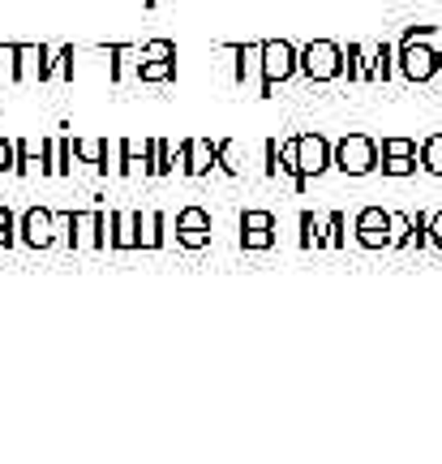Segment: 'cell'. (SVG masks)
Returning a JSON list of instances; mask_svg holds the SVG:
<instances>
[{
  "label": "cell",
  "instance_id": "60d3db41",
  "mask_svg": "<svg viewBox=\"0 0 442 464\" xmlns=\"http://www.w3.org/2000/svg\"><path fill=\"white\" fill-rule=\"evenodd\" d=\"M147 5H155V0H147Z\"/></svg>",
  "mask_w": 442,
  "mask_h": 464
},
{
  "label": "cell",
  "instance_id": "d4e9b609",
  "mask_svg": "<svg viewBox=\"0 0 442 464\" xmlns=\"http://www.w3.org/2000/svg\"><path fill=\"white\" fill-rule=\"evenodd\" d=\"M73 138H52V177H69L73 172Z\"/></svg>",
  "mask_w": 442,
  "mask_h": 464
},
{
  "label": "cell",
  "instance_id": "836d02e7",
  "mask_svg": "<svg viewBox=\"0 0 442 464\" xmlns=\"http://www.w3.org/2000/svg\"><path fill=\"white\" fill-rule=\"evenodd\" d=\"M73 219H78V211H56V237H61V246H73Z\"/></svg>",
  "mask_w": 442,
  "mask_h": 464
},
{
  "label": "cell",
  "instance_id": "2e32d148",
  "mask_svg": "<svg viewBox=\"0 0 442 464\" xmlns=\"http://www.w3.org/2000/svg\"><path fill=\"white\" fill-rule=\"evenodd\" d=\"M138 211H112V249H142Z\"/></svg>",
  "mask_w": 442,
  "mask_h": 464
},
{
  "label": "cell",
  "instance_id": "8992f818",
  "mask_svg": "<svg viewBox=\"0 0 442 464\" xmlns=\"http://www.w3.org/2000/svg\"><path fill=\"white\" fill-rule=\"evenodd\" d=\"M17 241L26 249H52L61 237H56V211L48 207H26L17 216Z\"/></svg>",
  "mask_w": 442,
  "mask_h": 464
},
{
  "label": "cell",
  "instance_id": "d6a6232c",
  "mask_svg": "<svg viewBox=\"0 0 442 464\" xmlns=\"http://www.w3.org/2000/svg\"><path fill=\"white\" fill-rule=\"evenodd\" d=\"M417 160H382V177H417Z\"/></svg>",
  "mask_w": 442,
  "mask_h": 464
},
{
  "label": "cell",
  "instance_id": "484cf974",
  "mask_svg": "<svg viewBox=\"0 0 442 464\" xmlns=\"http://www.w3.org/2000/svg\"><path fill=\"white\" fill-rule=\"evenodd\" d=\"M215 147H219V172H228V177H241V172H245V164H241V142H236V138H219Z\"/></svg>",
  "mask_w": 442,
  "mask_h": 464
},
{
  "label": "cell",
  "instance_id": "4dcf8cb0",
  "mask_svg": "<svg viewBox=\"0 0 442 464\" xmlns=\"http://www.w3.org/2000/svg\"><path fill=\"white\" fill-rule=\"evenodd\" d=\"M344 211H331L327 216V249H344L348 246V237H344Z\"/></svg>",
  "mask_w": 442,
  "mask_h": 464
},
{
  "label": "cell",
  "instance_id": "ac0fdd59",
  "mask_svg": "<svg viewBox=\"0 0 442 464\" xmlns=\"http://www.w3.org/2000/svg\"><path fill=\"white\" fill-rule=\"evenodd\" d=\"M73 56H78L73 44L48 48V78H43V82H69V78H73Z\"/></svg>",
  "mask_w": 442,
  "mask_h": 464
},
{
  "label": "cell",
  "instance_id": "4fadbf2b",
  "mask_svg": "<svg viewBox=\"0 0 442 464\" xmlns=\"http://www.w3.org/2000/svg\"><path fill=\"white\" fill-rule=\"evenodd\" d=\"M48 78V44H17V82Z\"/></svg>",
  "mask_w": 442,
  "mask_h": 464
},
{
  "label": "cell",
  "instance_id": "8fae6325",
  "mask_svg": "<svg viewBox=\"0 0 442 464\" xmlns=\"http://www.w3.org/2000/svg\"><path fill=\"white\" fill-rule=\"evenodd\" d=\"M17 164L14 177H52V138H14Z\"/></svg>",
  "mask_w": 442,
  "mask_h": 464
},
{
  "label": "cell",
  "instance_id": "ffe728a7",
  "mask_svg": "<svg viewBox=\"0 0 442 464\" xmlns=\"http://www.w3.org/2000/svg\"><path fill=\"white\" fill-rule=\"evenodd\" d=\"M301 249H327V219L313 216V211H301Z\"/></svg>",
  "mask_w": 442,
  "mask_h": 464
},
{
  "label": "cell",
  "instance_id": "e0dca14e",
  "mask_svg": "<svg viewBox=\"0 0 442 464\" xmlns=\"http://www.w3.org/2000/svg\"><path fill=\"white\" fill-rule=\"evenodd\" d=\"M399 61L391 44H370V82H391Z\"/></svg>",
  "mask_w": 442,
  "mask_h": 464
},
{
  "label": "cell",
  "instance_id": "5bb4252c",
  "mask_svg": "<svg viewBox=\"0 0 442 464\" xmlns=\"http://www.w3.org/2000/svg\"><path fill=\"white\" fill-rule=\"evenodd\" d=\"M69 249H103V211H78Z\"/></svg>",
  "mask_w": 442,
  "mask_h": 464
},
{
  "label": "cell",
  "instance_id": "5b68a950",
  "mask_svg": "<svg viewBox=\"0 0 442 464\" xmlns=\"http://www.w3.org/2000/svg\"><path fill=\"white\" fill-rule=\"evenodd\" d=\"M296 160H301V181H313L335 168V142L322 133H296Z\"/></svg>",
  "mask_w": 442,
  "mask_h": 464
},
{
  "label": "cell",
  "instance_id": "f546056e",
  "mask_svg": "<svg viewBox=\"0 0 442 464\" xmlns=\"http://www.w3.org/2000/svg\"><path fill=\"white\" fill-rule=\"evenodd\" d=\"M142 61H177V44L172 39H150V44L138 48V65Z\"/></svg>",
  "mask_w": 442,
  "mask_h": 464
},
{
  "label": "cell",
  "instance_id": "f35d334b",
  "mask_svg": "<svg viewBox=\"0 0 442 464\" xmlns=\"http://www.w3.org/2000/svg\"><path fill=\"white\" fill-rule=\"evenodd\" d=\"M17 241V228H0V249H9Z\"/></svg>",
  "mask_w": 442,
  "mask_h": 464
},
{
  "label": "cell",
  "instance_id": "6da1fadb",
  "mask_svg": "<svg viewBox=\"0 0 442 464\" xmlns=\"http://www.w3.org/2000/svg\"><path fill=\"white\" fill-rule=\"evenodd\" d=\"M395 61H399V73L404 82L426 86L438 78V61H442V44H434V26H408L399 48H395Z\"/></svg>",
  "mask_w": 442,
  "mask_h": 464
},
{
  "label": "cell",
  "instance_id": "f1b7e54d",
  "mask_svg": "<svg viewBox=\"0 0 442 464\" xmlns=\"http://www.w3.org/2000/svg\"><path fill=\"white\" fill-rule=\"evenodd\" d=\"M138 78H142V82H172V78H177V61H142V65H138Z\"/></svg>",
  "mask_w": 442,
  "mask_h": 464
},
{
  "label": "cell",
  "instance_id": "e575fe53",
  "mask_svg": "<svg viewBox=\"0 0 442 464\" xmlns=\"http://www.w3.org/2000/svg\"><path fill=\"white\" fill-rule=\"evenodd\" d=\"M14 164H17L14 138H5V133H0V177H5V172H14Z\"/></svg>",
  "mask_w": 442,
  "mask_h": 464
},
{
  "label": "cell",
  "instance_id": "cb8c5ba5",
  "mask_svg": "<svg viewBox=\"0 0 442 464\" xmlns=\"http://www.w3.org/2000/svg\"><path fill=\"white\" fill-rule=\"evenodd\" d=\"M417 246V224L408 211H391V249H412Z\"/></svg>",
  "mask_w": 442,
  "mask_h": 464
},
{
  "label": "cell",
  "instance_id": "74e56055",
  "mask_svg": "<svg viewBox=\"0 0 442 464\" xmlns=\"http://www.w3.org/2000/svg\"><path fill=\"white\" fill-rule=\"evenodd\" d=\"M0 228H17V216L9 207H0Z\"/></svg>",
  "mask_w": 442,
  "mask_h": 464
},
{
  "label": "cell",
  "instance_id": "7402d4cb",
  "mask_svg": "<svg viewBox=\"0 0 442 464\" xmlns=\"http://www.w3.org/2000/svg\"><path fill=\"white\" fill-rule=\"evenodd\" d=\"M382 150V160H421V147H417V138H404V133H391V138H382L378 142Z\"/></svg>",
  "mask_w": 442,
  "mask_h": 464
},
{
  "label": "cell",
  "instance_id": "30bf717a",
  "mask_svg": "<svg viewBox=\"0 0 442 464\" xmlns=\"http://www.w3.org/2000/svg\"><path fill=\"white\" fill-rule=\"evenodd\" d=\"M275 216L271 211H263V207H249V211H241V249H254V254H263V249L275 246Z\"/></svg>",
  "mask_w": 442,
  "mask_h": 464
},
{
  "label": "cell",
  "instance_id": "277c9868",
  "mask_svg": "<svg viewBox=\"0 0 442 464\" xmlns=\"http://www.w3.org/2000/svg\"><path fill=\"white\" fill-rule=\"evenodd\" d=\"M301 78L305 82H335V78H344V48L335 39H310L301 48Z\"/></svg>",
  "mask_w": 442,
  "mask_h": 464
},
{
  "label": "cell",
  "instance_id": "ab89813d",
  "mask_svg": "<svg viewBox=\"0 0 442 464\" xmlns=\"http://www.w3.org/2000/svg\"><path fill=\"white\" fill-rule=\"evenodd\" d=\"M438 78H442V61H438Z\"/></svg>",
  "mask_w": 442,
  "mask_h": 464
},
{
  "label": "cell",
  "instance_id": "7c38bea8",
  "mask_svg": "<svg viewBox=\"0 0 442 464\" xmlns=\"http://www.w3.org/2000/svg\"><path fill=\"white\" fill-rule=\"evenodd\" d=\"M224 52L232 56V82L245 86L258 78L263 86V44H224Z\"/></svg>",
  "mask_w": 442,
  "mask_h": 464
},
{
  "label": "cell",
  "instance_id": "3957f363",
  "mask_svg": "<svg viewBox=\"0 0 442 464\" xmlns=\"http://www.w3.org/2000/svg\"><path fill=\"white\" fill-rule=\"evenodd\" d=\"M335 168L344 172V177H370L382 168V150L370 133H344L340 142H335Z\"/></svg>",
  "mask_w": 442,
  "mask_h": 464
},
{
  "label": "cell",
  "instance_id": "83f0119b",
  "mask_svg": "<svg viewBox=\"0 0 442 464\" xmlns=\"http://www.w3.org/2000/svg\"><path fill=\"white\" fill-rule=\"evenodd\" d=\"M421 172L442 177V133H429L426 142H421Z\"/></svg>",
  "mask_w": 442,
  "mask_h": 464
},
{
  "label": "cell",
  "instance_id": "7a4b0ae2",
  "mask_svg": "<svg viewBox=\"0 0 442 464\" xmlns=\"http://www.w3.org/2000/svg\"><path fill=\"white\" fill-rule=\"evenodd\" d=\"M296 73H301V48L288 44V39H266L263 44V86H258V95L271 100L275 86L293 82Z\"/></svg>",
  "mask_w": 442,
  "mask_h": 464
},
{
  "label": "cell",
  "instance_id": "9c48e42d",
  "mask_svg": "<svg viewBox=\"0 0 442 464\" xmlns=\"http://www.w3.org/2000/svg\"><path fill=\"white\" fill-rule=\"evenodd\" d=\"M177 246H185V249L211 246V211H207V207L189 202V207L177 211Z\"/></svg>",
  "mask_w": 442,
  "mask_h": 464
},
{
  "label": "cell",
  "instance_id": "44dd1931",
  "mask_svg": "<svg viewBox=\"0 0 442 464\" xmlns=\"http://www.w3.org/2000/svg\"><path fill=\"white\" fill-rule=\"evenodd\" d=\"M344 73H348V82H370V44H348Z\"/></svg>",
  "mask_w": 442,
  "mask_h": 464
},
{
  "label": "cell",
  "instance_id": "52a82bcc",
  "mask_svg": "<svg viewBox=\"0 0 442 464\" xmlns=\"http://www.w3.org/2000/svg\"><path fill=\"white\" fill-rule=\"evenodd\" d=\"M112 177H150V138L112 142Z\"/></svg>",
  "mask_w": 442,
  "mask_h": 464
},
{
  "label": "cell",
  "instance_id": "603a6c76",
  "mask_svg": "<svg viewBox=\"0 0 442 464\" xmlns=\"http://www.w3.org/2000/svg\"><path fill=\"white\" fill-rule=\"evenodd\" d=\"M73 155H78V164H95V168H103L108 164V142L103 138H73Z\"/></svg>",
  "mask_w": 442,
  "mask_h": 464
},
{
  "label": "cell",
  "instance_id": "9a60e30c",
  "mask_svg": "<svg viewBox=\"0 0 442 464\" xmlns=\"http://www.w3.org/2000/svg\"><path fill=\"white\" fill-rule=\"evenodd\" d=\"M215 168H219V147L211 138H189V168H185V177H211Z\"/></svg>",
  "mask_w": 442,
  "mask_h": 464
},
{
  "label": "cell",
  "instance_id": "8d00e7d4",
  "mask_svg": "<svg viewBox=\"0 0 442 464\" xmlns=\"http://www.w3.org/2000/svg\"><path fill=\"white\" fill-rule=\"evenodd\" d=\"M429 246L442 249V211H434V216H429Z\"/></svg>",
  "mask_w": 442,
  "mask_h": 464
},
{
  "label": "cell",
  "instance_id": "1f68e13d",
  "mask_svg": "<svg viewBox=\"0 0 442 464\" xmlns=\"http://www.w3.org/2000/svg\"><path fill=\"white\" fill-rule=\"evenodd\" d=\"M0 82H17V44H0Z\"/></svg>",
  "mask_w": 442,
  "mask_h": 464
},
{
  "label": "cell",
  "instance_id": "ba28073f",
  "mask_svg": "<svg viewBox=\"0 0 442 464\" xmlns=\"http://www.w3.org/2000/svg\"><path fill=\"white\" fill-rule=\"evenodd\" d=\"M352 232H357V246L365 249H391V211L360 207L357 219H352Z\"/></svg>",
  "mask_w": 442,
  "mask_h": 464
},
{
  "label": "cell",
  "instance_id": "d590c367",
  "mask_svg": "<svg viewBox=\"0 0 442 464\" xmlns=\"http://www.w3.org/2000/svg\"><path fill=\"white\" fill-rule=\"evenodd\" d=\"M266 177H279V138H266V164H263Z\"/></svg>",
  "mask_w": 442,
  "mask_h": 464
},
{
  "label": "cell",
  "instance_id": "4316f807",
  "mask_svg": "<svg viewBox=\"0 0 442 464\" xmlns=\"http://www.w3.org/2000/svg\"><path fill=\"white\" fill-rule=\"evenodd\" d=\"M172 142L164 138H150V177H172Z\"/></svg>",
  "mask_w": 442,
  "mask_h": 464
},
{
  "label": "cell",
  "instance_id": "d6986e66",
  "mask_svg": "<svg viewBox=\"0 0 442 464\" xmlns=\"http://www.w3.org/2000/svg\"><path fill=\"white\" fill-rule=\"evenodd\" d=\"M138 232H142V249H164V232H168V219L164 211H138Z\"/></svg>",
  "mask_w": 442,
  "mask_h": 464
}]
</instances>
